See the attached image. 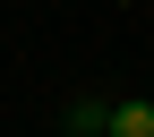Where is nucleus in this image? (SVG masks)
Segmentation results:
<instances>
[{"instance_id": "obj_1", "label": "nucleus", "mask_w": 154, "mask_h": 137, "mask_svg": "<svg viewBox=\"0 0 154 137\" xmlns=\"http://www.w3.org/2000/svg\"><path fill=\"white\" fill-rule=\"evenodd\" d=\"M111 129H120V137H154V103H120Z\"/></svg>"}]
</instances>
